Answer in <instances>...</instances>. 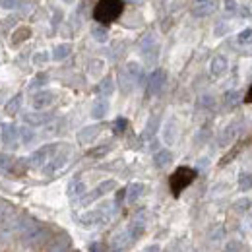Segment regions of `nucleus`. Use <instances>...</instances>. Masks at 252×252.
Listing matches in <instances>:
<instances>
[{
	"label": "nucleus",
	"instance_id": "27",
	"mask_svg": "<svg viewBox=\"0 0 252 252\" xmlns=\"http://www.w3.org/2000/svg\"><path fill=\"white\" fill-rule=\"evenodd\" d=\"M125 72L130 76V80L134 82V84H140V80H142V66L138 63H128L125 68Z\"/></svg>",
	"mask_w": 252,
	"mask_h": 252
},
{
	"label": "nucleus",
	"instance_id": "42",
	"mask_svg": "<svg viewBox=\"0 0 252 252\" xmlns=\"http://www.w3.org/2000/svg\"><path fill=\"white\" fill-rule=\"evenodd\" d=\"M225 10L231 12V14H235L237 12V2L235 0H225Z\"/></svg>",
	"mask_w": 252,
	"mask_h": 252
},
{
	"label": "nucleus",
	"instance_id": "9",
	"mask_svg": "<svg viewBox=\"0 0 252 252\" xmlns=\"http://www.w3.org/2000/svg\"><path fill=\"white\" fill-rule=\"evenodd\" d=\"M115 187H117V183L115 181H105V183H101L99 187H95L90 194H84V198H82V204L84 206H88V204H92V202H95L97 198H101V196H105L107 192H111V190H115Z\"/></svg>",
	"mask_w": 252,
	"mask_h": 252
},
{
	"label": "nucleus",
	"instance_id": "30",
	"mask_svg": "<svg viewBox=\"0 0 252 252\" xmlns=\"http://www.w3.org/2000/svg\"><path fill=\"white\" fill-rule=\"evenodd\" d=\"M14 163H16V159L10 154H0V173H8L14 167Z\"/></svg>",
	"mask_w": 252,
	"mask_h": 252
},
{
	"label": "nucleus",
	"instance_id": "10",
	"mask_svg": "<svg viewBox=\"0 0 252 252\" xmlns=\"http://www.w3.org/2000/svg\"><path fill=\"white\" fill-rule=\"evenodd\" d=\"M0 142H2L6 148L14 150V148L20 144V140H18V128L14 125L2 126V130H0Z\"/></svg>",
	"mask_w": 252,
	"mask_h": 252
},
{
	"label": "nucleus",
	"instance_id": "44",
	"mask_svg": "<svg viewBox=\"0 0 252 252\" xmlns=\"http://www.w3.org/2000/svg\"><path fill=\"white\" fill-rule=\"evenodd\" d=\"M90 252H103V245L101 243H92L90 245Z\"/></svg>",
	"mask_w": 252,
	"mask_h": 252
},
{
	"label": "nucleus",
	"instance_id": "12",
	"mask_svg": "<svg viewBox=\"0 0 252 252\" xmlns=\"http://www.w3.org/2000/svg\"><path fill=\"white\" fill-rule=\"evenodd\" d=\"M179 138V125L175 119H169L165 125H163V142L167 146H173Z\"/></svg>",
	"mask_w": 252,
	"mask_h": 252
},
{
	"label": "nucleus",
	"instance_id": "36",
	"mask_svg": "<svg viewBox=\"0 0 252 252\" xmlns=\"http://www.w3.org/2000/svg\"><path fill=\"white\" fill-rule=\"evenodd\" d=\"M251 41H252V28H249V30H243V32L239 33V43H241V45L251 43Z\"/></svg>",
	"mask_w": 252,
	"mask_h": 252
},
{
	"label": "nucleus",
	"instance_id": "45",
	"mask_svg": "<svg viewBox=\"0 0 252 252\" xmlns=\"http://www.w3.org/2000/svg\"><path fill=\"white\" fill-rule=\"evenodd\" d=\"M225 32H227V26H225V24H220V28L216 30V35H221V33H225Z\"/></svg>",
	"mask_w": 252,
	"mask_h": 252
},
{
	"label": "nucleus",
	"instance_id": "29",
	"mask_svg": "<svg viewBox=\"0 0 252 252\" xmlns=\"http://www.w3.org/2000/svg\"><path fill=\"white\" fill-rule=\"evenodd\" d=\"M68 249H70V239H68V237H63V239L51 243L49 252H68Z\"/></svg>",
	"mask_w": 252,
	"mask_h": 252
},
{
	"label": "nucleus",
	"instance_id": "7",
	"mask_svg": "<svg viewBox=\"0 0 252 252\" xmlns=\"http://www.w3.org/2000/svg\"><path fill=\"white\" fill-rule=\"evenodd\" d=\"M165 82H167V74H165V70L156 68V70L150 74V78H148V94L158 95L159 92L163 90Z\"/></svg>",
	"mask_w": 252,
	"mask_h": 252
},
{
	"label": "nucleus",
	"instance_id": "4",
	"mask_svg": "<svg viewBox=\"0 0 252 252\" xmlns=\"http://www.w3.org/2000/svg\"><path fill=\"white\" fill-rule=\"evenodd\" d=\"M18 220L20 216L12 210H6L0 216V241L2 243H8L10 239H14V235L18 233Z\"/></svg>",
	"mask_w": 252,
	"mask_h": 252
},
{
	"label": "nucleus",
	"instance_id": "17",
	"mask_svg": "<svg viewBox=\"0 0 252 252\" xmlns=\"http://www.w3.org/2000/svg\"><path fill=\"white\" fill-rule=\"evenodd\" d=\"M144 192H146V187L142 185V183H132L128 189L125 190V198L128 204H134V202H138L142 196H144Z\"/></svg>",
	"mask_w": 252,
	"mask_h": 252
},
{
	"label": "nucleus",
	"instance_id": "3",
	"mask_svg": "<svg viewBox=\"0 0 252 252\" xmlns=\"http://www.w3.org/2000/svg\"><path fill=\"white\" fill-rule=\"evenodd\" d=\"M115 210H117V204H103L101 208H95L92 212H86L82 218H80V223L84 227H99V225H105L109 223L111 218L115 216Z\"/></svg>",
	"mask_w": 252,
	"mask_h": 252
},
{
	"label": "nucleus",
	"instance_id": "6",
	"mask_svg": "<svg viewBox=\"0 0 252 252\" xmlns=\"http://www.w3.org/2000/svg\"><path fill=\"white\" fill-rule=\"evenodd\" d=\"M59 150H57V146L55 144H51V146H43V148H39L37 152H33L30 159H28V163L32 165L33 169H41V167H45L47 165V161L51 156H55Z\"/></svg>",
	"mask_w": 252,
	"mask_h": 252
},
{
	"label": "nucleus",
	"instance_id": "47",
	"mask_svg": "<svg viewBox=\"0 0 252 252\" xmlns=\"http://www.w3.org/2000/svg\"><path fill=\"white\" fill-rule=\"evenodd\" d=\"M247 101H252V88H251V92H249V95H247Z\"/></svg>",
	"mask_w": 252,
	"mask_h": 252
},
{
	"label": "nucleus",
	"instance_id": "43",
	"mask_svg": "<svg viewBox=\"0 0 252 252\" xmlns=\"http://www.w3.org/2000/svg\"><path fill=\"white\" fill-rule=\"evenodd\" d=\"M90 68H92V74H99V68H103V63L101 61H94V63L90 64Z\"/></svg>",
	"mask_w": 252,
	"mask_h": 252
},
{
	"label": "nucleus",
	"instance_id": "8",
	"mask_svg": "<svg viewBox=\"0 0 252 252\" xmlns=\"http://www.w3.org/2000/svg\"><path fill=\"white\" fill-rule=\"evenodd\" d=\"M68 159H70V150L68 148H64V150H59L53 159L47 163V167H45V173L47 175H53V173H57V171H61L64 165L68 163Z\"/></svg>",
	"mask_w": 252,
	"mask_h": 252
},
{
	"label": "nucleus",
	"instance_id": "22",
	"mask_svg": "<svg viewBox=\"0 0 252 252\" xmlns=\"http://www.w3.org/2000/svg\"><path fill=\"white\" fill-rule=\"evenodd\" d=\"M97 92H99V95L101 97H109V95H113V92H115V80L111 78V76H107V78H103L101 80V84H99V88H97Z\"/></svg>",
	"mask_w": 252,
	"mask_h": 252
},
{
	"label": "nucleus",
	"instance_id": "23",
	"mask_svg": "<svg viewBox=\"0 0 252 252\" xmlns=\"http://www.w3.org/2000/svg\"><path fill=\"white\" fill-rule=\"evenodd\" d=\"M70 53H72V45H68V43L57 45V47L53 49V61L61 63V61H64V59H68V57H70Z\"/></svg>",
	"mask_w": 252,
	"mask_h": 252
},
{
	"label": "nucleus",
	"instance_id": "35",
	"mask_svg": "<svg viewBox=\"0 0 252 252\" xmlns=\"http://www.w3.org/2000/svg\"><path fill=\"white\" fill-rule=\"evenodd\" d=\"M47 80H49V76L47 74H39V76H35L32 82V88L35 90V88H41V86H45L47 84Z\"/></svg>",
	"mask_w": 252,
	"mask_h": 252
},
{
	"label": "nucleus",
	"instance_id": "20",
	"mask_svg": "<svg viewBox=\"0 0 252 252\" xmlns=\"http://www.w3.org/2000/svg\"><path fill=\"white\" fill-rule=\"evenodd\" d=\"M144 227H146L144 220H142V218H136V220L130 221V225L126 227V233L130 235V239H132V241H136V239H140V237H142Z\"/></svg>",
	"mask_w": 252,
	"mask_h": 252
},
{
	"label": "nucleus",
	"instance_id": "32",
	"mask_svg": "<svg viewBox=\"0 0 252 252\" xmlns=\"http://www.w3.org/2000/svg\"><path fill=\"white\" fill-rule=\"evenodd\" d=\"M239 189L243 192H249L252 189V173H241L239 175Z\"/></svg>",
	"mask_w": 252,
	"mask_h": 252
},
{
	"label": "nucleus",
	"instance_id": "31",
	"mask_svg": "<svg viewBox=\"0 0 252 252\" xmlns=\"http://www.w3.org/2000/svg\"><path fill=\"white\" fill-rule=\"evenodd\" d=\"M92 35H94L95 41H99V43H105L107 39H109V32H107V28L105 26H95L94 30H92Z\"/></svg>",
	"mask_w": 252,
	"mask_h": 252
},
{
	"label": "nucleus",
	"instance_id": "46",
	"mask_svg": "<svg viewBox=\"0 0 252 252\" xmlns=\"http://www.w3.org/2000/svg\"><path fill=\"white\" fill-rule=\"evenodd\" d=\"M144 252H159V247H158V245H152V247L144 249Z\"/></svg>",
	"mask_w": 252,
	"mask_h": 252
},
{
	"label": "nucleus",
	"instance_id": "1",
	"mask_svg": "<svg viewBox=\"0 0 252 252\" xmlns=\"http://www.w3.org/2000/svg\"><path fill=\"white\" fill-rule=\"evenodd\" d=\"M16 235L20 237V241L24 245H37L39 241L45 239V229L37 221H33L32 218L20 216V220H18V233Z\"/></svg>",
	"mask_w": 252,
	"mask_h": 252
},
{
	"label": "nucleus",
	"instance_id": "49",
	"mask_svg": "<svg viewBox=\"0 0 252 252\" xmlns=\"http://www.w3.org/2000/svg\"><path fill=\"white\" fill-rule=\"evenodd\" d=\"M64 2H66V4H72V2H74V0H64Z\"/></svg>",
	"mask_w": 252,
	"mask_h": 252
},
{
	"label": "nucleus",
	"instance_id": "2",
	"mask_svg": "<svg viewBox=\"0 0 252 252\" xmlns=\"http://www.w3.org/2000/svg\"><path fill=\"white\" fill-rule=\"evenodd\" d=\"M123 10H125L123 0H99L97 6H95L94 18L95 22H99L101 26H105V24L115 22L123 14Z\"/></svg>",
	"mask_w": 252,
	"mask_h": 252
},
{
	"label": "nucleus",
	"instance_id": "5",
	"mask_svg": "<svg viewBox=\"0 0 252 252\" xmlns=\"http://www.w3.org/2000/svg\"><path fill=\"white\" fill-rule=\"evenodd\" d=\"M194 177H196V171L190 169V167H181V169H177V171L173 173V177H171V190H173V194L179 196V194L194 181Z\"/></svg>",
	"mask_w": 252,
	"mask_h": 252
},
{
	"label": "nucleus",
	"instance_id": "24",
	"mask_svg": "<svg viewBox=\"0 0 252 252\" xmlns=\"http://www.w3.org/2000/svg\"><path fill=\"white\" fill-rule=\"evenodd\" d=\"M20 107H22V95L16 94L12 99H8V103H6L4 111H6V115H8V117H14V115H18Z\"/></svg>",
	"mask_w": 252,
	"mask_h": 252
},
{
	"label": "nucleus",
	"instance_id": "34",
	"mask_svg": "<svg viewBox=\"0 0 252 252\" xmlns=\"http://www.w3.org/2000/svg\"><path fill=\"white\" fill-rule=\"evenodd\" d=\"M239 101H241V94H239V92H229V94L225 95V103H227L229 107L237 105Z\"/></svg>",
	"mask_w": 252,
	"mask_h": 252
},
{
	"label": "nucleus",
	"instance_id": "13",
	"mask_svg": "<svg viewBox=\"0 0 252 252\" xmlns=\"http://www.w3.org/2000/svg\"><path fill=\"white\" fill-rule=\"evenodd\" d=\"M99 134H101V126L99 125L86 126V128H82V130L78 132V142H80L82 146H90Z\"/></svg>",
	"mask_w": 252,
	"mask_h": 252
},
{
	"label": "nucleus",
	"instance_id": "26",
	"mask_svg": "<svg viewBox=\"0 0 252 252\" xmlns=\"http://www.w3.org/2000/svg\"><path fill=\"white\" fill-rule=\"evenodd\" d=\"M237 128H239V125H237V123H233V125H229L225 130H223V134L220 136L221 146H229V144L233 142V138L237 136Z\"/></svg>",
	"mask_w": 252,
	"mask_h": 252
},
{
	"label": "nucleus",
	"instance_id": "16",
	"mask_svg": "<svg viewBox=\"0 0 252 252\" xmlns=\"http://www.w3.org/2000/svg\"><path fill=\"white\" fill-rule=\"evenodd\" d=\"M66 192H68V198L70 200H82V196L86 194V183L82 179H72Z\"/></svg>",
	"mask_w": 252,
	"mask_h": 252
},
{
	"label": "nucleus",
	"instance_id": "25",
	"mask_svg": "<svg viewBox=\"0 0 252 252\" xmlns=\"http://www.w3.org/2000/svg\"><path fill=\"white\" fill-rule=\"evenodd\" d=\"M18 140H20V144H24V146L32 144L33 140H35V130H33L32 126H22V128H18Z\"/></svg>",
	"mask_w": 252,
	"mask_h": 252
},
{
	"label": "nucleus",
	"instance_id": "40",
	"mask_svg": "<svg viewBox=\"0 0 252 252\" xmlns=\"http://www.w3.org/2000/svg\"><path fill=\"white\" fill-rule=\"evenodd\" d=\"M223 252H243V247H241L237 241H233V243L227 245V249H225Z\"/></svg>",
	"mask_w": 252,
	"mask_h": 252
},
{
	"label": "nucleus",
	"instance_id": "18",
	"mask_svg": "<svg viewBox=\"0 0 252 252\" xmlns=\"http://www.w3.org/2000/svg\"><path fill=\"white\" fill-rule=\"evenodd\" d=\"M227 68H229V63H227L225 57L218 55V57L212 59V64H210V72H212V76L220 78V76H223V74L227 72Z\"/></svg>",
	"mask_w": 252,
	"mask_h": 252
},
{
	"label": "nucleus",
	"instance_id": "37",
	"mask_svg": "<svg viewBox=\"0 0 252 252\" xmlns=\"http://www.w3.org/2000/svg\"><path fill=\"white\" fill-rule=\"evenodd\" d=\"M47 61H49V55H47L45 51H43V53H37V55L33 57V63L37 64V66H41V64H45V63H47Z\"/></svg>",
	"mask_w": 252,
	"mask_h": 252
},
{
	"label": "nucleus",
	"instance_id": "48",
	"mask_svg": "<svg viewBox=\"0 0 252 252\" xmlns=\"http://www.w3.org/2000/svg\"><path fill=\"white\" fill-rule=\"evenodd\" d=\"M202 2H210V0H196V4H202Z\"/></svg>",
	"mask_w": 252,
	"mask_h": 252
},
{
	"label": "nucleus",
	"instance_id": "19",
	"mask_svg": "<svg viewBox=\"0 0 252 252\" xmlns=\"http://www.w3.org/2000/svg\"><path fill=\"white\" fill-rule=\"evenodd\" d=\"M107 113H109V101L105 97H99L94 103V107H92V117L97 119V121H101V119L107 117Z\"/></svg>",
	"mask_w": 252,
	"mask_h": 252
},
{
	"label": "nucleus",
	"instance_id": "21",
	"mask_svg": "<svg viewBox=\"0 0 252 252\" xmlns=\"http://www.w3.org/2000/svg\"><path fill=\"white\" fill-rule=\"evenodd\" d=\"M171 161H173V154L169 150H159L158 154L154 156V163H156L158 169H163V167L171 165Z\"/></svg>",
	"mask_w": 252,
	"mask_h": 252
},
{
	"label": "nucleus",
	"instance_id": "33",
	"mask_svg": "<svg viewBox=\"0 0 252 252\" xmlns=\"http://www.w3.org/2000/svg\"><path fill=\"white\" fill-rule=\"evenodd\" d=\"M30 35H32L30 28H20L18 32L12 35V43H14V45H20V43H22V41H26Z\"/></svg>",
	"mask_w": 252,
	"mask_h": 252
},
{
	"label": "nucleus",
	"instance_id": "41",
	"mask_svg": "<svg viewBox=\"0 0 252 252\" xmlns=\"http://www.w3.org/2000/svg\"><path fill=\"white\" fill-rule=\"evenodd\" d=\"M113 128H115V132H123V130L126 128V119H117L115 125H113Z\"/></svg>",
	"mask_w": 252,
	"mask_h": 252
},
{
	"label": "nucleus",
	"instance_id": "11",
	"mask_svg": "<svg viewBox=\"0 0 252 252\" xmlns=\"http://www.w3.org/2000/svg\"><path fill=\"white\" fill-rule=\"evenodd\" d=\"M53 103H55V94L49 92V90H41V92H37L32 99V105L35 111H45V109L51 107Z\"/></svg>",
	"mask_w": 252,
	"mask_h": 252
},
{
	"label": "nucleus",
	"instance_id": "14",
	"mask_svg": "<svg viewBox=\"0 0 252 252\" xmlns=\"http://www.w3.org/2000/svg\"><path fill=\"white\" fill-rule=\"evenodd\" d=\"M53 121V115L43 113V111H35V113H28L26 115V123L28 126H45Z\"/></svg>",
	"mask_w": 252,
	"mask_h": 252
},
{
	"label": "nucleus",
	"instance_id": "15",
	"mask_svg": "<svg viewBox=\"0 0 252 252\" xmlns=\"http://www.w3.org/2000/svg\"><path fill=\"white\" fill-rule=\"evenodd\" d=\"M130 243H132V239H130V235L126 233V229H125V231H119V233L111 239V249L117 252H123L130 247Z\"/></svg>",
	"mask_w": 252,
	"mask_h": 252
},
{
	"label": "nucleus",
	"instance_id": "50",
	"mask_svg": "<svg viewBox=\"0 0 252 252\" xmlns=\"http://www.w3.org/2000/svg\"><path fill=\"white\" fill-rule=\"evenodd\" d=\"M130 2H138V0H130Z\"/></svg>",
	"mask_w": 252,
	"mask_h": 252
},
{
	"label": "nucleus",
	"instance_id": "28",
	"mask_svg": "<svg viewBox=\"0 0 252 252\" xmlns=\"http://www.w3.org/2000/svg\"><path fill=\"white\" fill-rule=\"evenodd\" d=\"M214 2L210 0V2H202V4H196L194 6V10H192V14L194 16H208V14H212L214 12Z\"/></svg>",
	"mask_w": 252,
	"mask_h": 252
},
{
	"label": "nucleus",
	"instance_id": "38",
	"mask_svg": "<svg viewBox=\"0 0 252 252\" xmlns=\"http://www.w3.org/2000/svg\"><path fill=\"white\" fill-rule=\"evenodd\" d=\"M18 4H20V0H0V6L4 10H14Z\"/></svg>",
	"mask_w": 252,
	"mask_h": 252
},
{
	"label": "nucleus",
	"instance_id": "39",
	"mask_svg": "<svg viewBox=\"0 0 252 252\" xmlns=\"http://www.w3.org/2000/svg\"><path fill=\"white\" fill-rule=\"evenodd\" d=\"M249 206H251V200H247V198H245V200H241V202H237V204H235V210H237V212H247V210H249Z\"/></svg>",
	"mask_w": 252,
	"mask_h": 252
}]
</instances>
